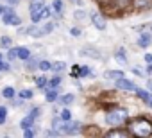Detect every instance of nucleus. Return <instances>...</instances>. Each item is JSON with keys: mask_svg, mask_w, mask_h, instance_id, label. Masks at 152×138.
I'll list each match as a JSON object with an SVG mask.
<instances>
[{"mask_svg": "<svg viewBox=\"0 0 152 138\" xmlns=\"http://www.w3.org/2000/svg\"><path fill=\"white\" fill-rule=\"evenodd\" d=\"M129 133L136 138H148L152 134V122L145 117H138L129 122Z\"/></svg>", "mask_w": 152, "mask_h": 138, "instance_id": "obj_1", "label": "nucleus"}, {"mask_svg": "<svg viewBox=\"0 0 152 138\" xmlns=\"http://www.w3.org/2000/svg\"><path fill=\"white\" fill-rule=\"evenodd\" d=\"M125 120H127V111L125 109H113V111H109L106 115V122L109 126H113V127L122 126Z\"/></svg>", "mask_w": 152, "mask_h": 138, "instance_id": "obj_2", "label": "nucleus"}, {"mask_svg": "<svg viewBox=\"0 0 152 138\" xmlns=\"http://www.w3.org/2000/svg\"><path fill=\"white\" fill-rule=\"evenodd\" d=\"M43 9H45L43 0H32L31 2V20L34 23H38L43 18Z\"/></svg>", "mask_w": 152, "mask_h": 138, "instance_id": "obj_3", "label": "nucleus"}, {"mask_svg": "<svg viewBox=\"0 0 152 138\" xmlns=\"http://www.w3.org/2000/svg\"><path fill=\"white\" fill-rule=\"evenodd\" d=\"M81 131V124L79 122H66V124H63L61 127H59V134H77Z\"/></svg>", "mask_w": 152, "mask_h": 138, "instance_id": "obj_4", "label": "nucleus"}, {"mask_svg": "<svg viewBox=\"0 0 152 138\" xmlns=\"http://www.w3.org/2000/svg\"><path fill=\"white\" fill-rule=\"evenodd\" d=\"M52 29H54V23H45L41 27H31L27 32L31 36H47L48 32H52Z\"/></svg>", "mask_w": 152, "mask_h": 138, "instance_id": "obj_5", "label": "nucleus"}, {"mask_svg": "<svg viewBox=\"0 0 152 138\" xmlns=\"http://www.w3.org/2000/svg\"><path fill=\"white\" fill-rule=\"evenodd\" d=\"M2 20H4V23H7V25H9V23H11V25H20V23H22V20H20L16 15H15V11H13L11 7L4 11V15H2Z\"/></svg>", "mask_w": 152, "mask_h": 138, "instance_id": "obj_6", "label": "nucleus"}, {"mask_svg": "<svg viewBox=\"0 0 152 138\" xmlns=\"http://www.w3.org/2000/svg\"><path fill=\"white\" fill-rule=\"evenodd\" d=\"M91 22H93V25H95L99 31H104V29H106V18H104L100 13H91Z\"/></svg>", "mask_w": 152, "mask_h": 138, "instance_id": "obj_7", "label": "nucleus"}, {"mask_svg": "<svg viewBox=\"0 0 152 138\" xmlns=\"http://www.w3.org/2000/svg\"><path fill=\"white\" fill-rule=\"evenodd\" d=\"M116 86H118V88H122V90H127V92H136V90H138V88H136V84H134L132 81L125 79V77L118 79V81H116Z\"/></svg>", "mask_w": 152, "mask_h": 138, "instance_id": "obj_8", "label": "nucleus"}, {"mask_svg": "<svg viewBox=\"0 0 152 138\" xmlns=\"http://www.w3.org/2000/svg\"><path fill=\"white\" fill-rule=\"evenodd\" d=\"M109 2L115 6V11H124V9H127V7H129L131 0H109Z\"/></svg>", "mask_w": 152, "mask_h": 138, "instance_id": "obj_9", "label": "nucleus"}, {"mask_svg": "<svg viewBox=\"0 0 152 138\" xmlns=\"http://www.w3.org/2000/svg\"><path fill=\"white\" fill-rule=\"evenodd\" d=\"M104 138H129V134L125 131H120V129H115V131H109Z\"/></svg>", "mask_w": 152, "mask_h": 138, "instance_id": "obj_10", "label": "nucleus"}, {"mask_svg": "<svg viewBox=\"0 0 152 138\" xmlns=\"http://www.w3.org/2000/svg\"><path fill=\"white\" fill-rule=\"evenodd\" d=\"M73 76H79V77L90 76V68L88 66H73Z\"/></svg>", "mask_w": 152, "mask_h": 138, "instance_id": "obj_11", "label": "nucleus"}, {"mask_svg": "<svg viewBox=\"0 0 152 138\" xmlns=\"http://www.w3.org/2000/svg\"><path fill=\"white\" fill-rule=\"evenodd\" d=\"M104 77H106V79H116V81H118V79L124 77V72H122V70H111V72H106Z\"/></svg>", "mask_w": 152, "mask_h": 138, "instance_id": "obj_12", "label": "nucleus"}, {"mask_svg": "<svg viewBox=\"0 0 152 138\" xmlns=\"http://www.w3.org/2000/svg\"><path fill=\"white\" fill-rule=\"evenodd\" d=\"M150 41H152L150 32H145V34H141V38H140V41H138V43H140V47H143V48H145V47H148V45H150Z\"/></svg>", "mask_w": 152, "mask_h": 138, "instance_id": "obj_13", "label": "nucleus"}, {"mask_svg": "<svg viewBox=\"0 0 152 138\" xmlns=\"http://www.w3.org/2000/svg\"><path fill=\"white\" fill-rule=\"evenodd\" d=\"M32 122H34V117H32V115H29V117L22 118L20 127H22V129H29V127H32Z\"/></svg>", "mask_w": 152, "mask_h": 138, "instance_id": "obj_14", "label": "nucleus"}, {"mask_svg": "<svg viewBox=\"0 0 152 138\" xmlns=\"http://www.w3.org/2000/svg\"><path fill=\"white\" fill-rule=\"evenodd\" d=\"M116 61L122 63V65L127 63V57H125V50H124V48H118V50H116Z\"/></svg>", "mask_w": 152, "mask_h": 138, "instance_id": "obj_15", "label": "nucleus"}, {"mask_svg": "<svg viewBox=\"0 0 152 138\" xmlns=\"http://www.w3.org/2000/svg\"><path fill=\"white\" fill-rule=\"evenodd\" d=\"M134 6H136L138 9H143V7H150V6H152V0H136V2H134Z\"/></svg>", "mask_w": 152, "mask_h": 138, "instance_id": "obj_16", "label": "nucleus"}, {"mask_svg": "<svg viewBox=\"0 0 152 138\" xmlns=\"http://www.w3.org/2000/svg\"><path fill=\"white\" fill-rule=\"evenodd\" d=\"M11 38L9 36H2V38H0V47H2V48H9L11 47Z\"/></svg>", "mask_w": 152, "mask_h": 138, "instance_id": "obj_17", "label": "nucleus"}, {"mask_svg": "<svg viewBox=\"0 0 152 138\" xmlns=\"http://www.w3.org/2000/svg\"><path fill=\"white\" fill-rule=\"evenodd\" d=\"M64 68H66V65H64L63 61H59V63H54V65H52V70H54L56 74H59V72H63V70H64Z\"/></svg>", "mask_w": 152, "mask_h": 138, "instance_id": "obj_18", "label": "nucleus"}, {"mask_svg": "<svg viewBox=\"0 0 152 138\" xmlns=\"http://www.w3.org/2000/svg\"><path fill=\"white\" fill-rule=\"evenodd\" d=\"M29 48H25V47H20L18 48V57H22V59H29Z\"/></svg>", "mask_w": 152, "mask_h": 138, "instance_id": "obj_19", "label": "nucleus"}, {"mask_svg": "<svg viewBox=\"0 0 152 138\" xmlns=\"http://www.w3.org/2000/svg\"><path fill=\"white\" fill-rule=\"evenodd\" d=\"M73 101H75L73 93H66V95H63V97H61V102H63V104H72Z\"/></svg>", "mask_w": 152, "mask_h": 138, "instance_id": "obj_20", "label": "nucleus"}, {"mask_svg": "<svg viewBox=\"0 0 152 138\" xmlns=\"http://www.w3.org/2000/svg\"><path fill=\"white\" fill-rule=\"evenodd\" d=\"M2 95H4L6 99H13V97H15V90H13V88H4V90H2Z\"/></svg>", "mask_w": 152, "mask_h": 138, "instance_id": "obj_21", "label": "nucleus"}, {"mask_svg": "<svg viewBox=\"0 0 152 138\" xmlns=\"http://www.w3.org/2000/svg\"><path fill=\"white\" fill-rule=\"evenodd\" d=\"M136 95H138V97H140V99H143V101H145V102H147V101H150V99H152V97H150V95H148V93H147V92H143V90H136Z\"/></svg>", "mask_w": 152, "mask_h": 138, "instance_id": "obj_22", "label": "nucleus"}, {"mask_svg": "<svg viewBox=\"0 0 152 138\" xmlns=\"http://www.w3.org/2000/svg\"><path fill=\"white\" fill-rule=\"evenodd\" d=\"M39 70H43V72L52 70V65H50L48 61H41V63H39Z\"/></svg>", "mask_w": 152, "mask_h": 138, "instance_id": "obj_23", "label": "nucleus"}, {"mask_svg": "<svg viewBox=\"0 0 152 138\" xmlns=\"http://www.w3.org/2000/svg\"><path fill=\"white\" fill-rule=\"evenodd\" d=\"M52 7H54V9H56L57 13H61V9H63V2H61V0H54Z\"/></svg>", "mask_w": 152, "mask_h": 138, "instance_id": "obj_24", "label": "nucleus"}, {"mask_svg": "<svg viewBox=\"0 0 152 138\" xmlns=\"http://www.w3.org/2000/svg\"><path fill=\"white\" fill-rule=\"evenodd\" d=\"M20 97H22V99H31V97H32V92H31V90H22V92H20Z\"/></svg>", "mask_w": 152, "mask_h": 138, "instance_id": "obj_25", "label": "nucleus"}, {"mask_svg": "<svg viewBox=\"0 0 152 138\" xmlns=\"http://www.w3.org/2000/svg\"><path fill=\"white\" fill-rule=\"evenodd\" d=\"M56 97H57V93H56L54 90H52V92H47V101H48V102H54Z\"/></svg>", "mask_w": 152, "mask_h": 138, "instance_id": "obj_26", "label": "nucleus"}, {"mask_svg": "<svg viewBox=\"0 0 152 138\" xmlns=\"http://www.w3.org/2000/svg\"><path fill=\"white\" fill-rule=\"evenodd\" d=\"M70 117H72V113H70L68 109H63V111H61V118H63L64 122H68V120H70Z\"/></svg>", "mask_w": 152, "mask_h": 138, "instance_id": "obj_27", "label": "nucleus"}, {"mask_svg": "<svg viewBox=\"0 0 152 138\" xmlns=\"http://www.w3.org/2000/svg\"><path fill=\"white\" fill-rule=\"evenodd\" d=\"M6 115H7V109L6 108H0V124L6 122Z\"/></svg>", "mask_w": 152, "mask_h": 138, "instance_id": "obj_28", "label": "nucleus"}, {"mask_svg": "<svg viewBox=\"0 0 152 138\" xmlns=\"http://www.w3.org/2000/svg\"><path fill=\"white\" fill-rule=\"evenodd\" d=\"M7 57H9V59H16V57H18V48H11L9 54H7Z\"/></svg>", "mask_w": 152, "mask_h": 138, "instance_id": "obj_29", "label": "nucleus"}, {"mask_svg": "<svg viewBox=\"0 0 152 138\" xmlns=\"http://www.w3.org/2000/svg\"><path fill=\"white\" fill-rule=\"evenodd\" d=\"M45 83H47V79H45V77H38V79H36L38 88H43V86H45Z\"/></svg>", "mask_w": 152, "mask_h": 138, "instance_id": "obj_30", "label": "nucleus"}, {"mask_svg": "<svg viewBox=\"0 0 152 138\" xmlns=\"http://www.w3.org/2000/svg\"><path fill=\"white\" fill-rule=\"evenodd\" d=\"M59 81H61V79H59V77H54V79H52V81H50V83H48V84H50V88H56V86H57V84H59Z\"/></svg>", "mask_w": 152, "mask_h": 138, "instance_id": "obj_31", "label": "nucleus"}, {"mask_svg": "<svg viewBox=\"0 0 152 138\" xmlns=\"http://www.w3.org/2000/svg\"><path fill=\"white\" fill-rule=\"evenodd\" d=\"M75 18H77V20H83L84 18V11H75V15H73Z\"/></svg>", "mask_w": 152, "mask_h": 138, "instance_id": "obj_32", "label": "nucleus"}, {"mask_svg": "<svg viewBox=\"0 0 152 138\" xmlns=\"http://www.w3.org/2000/svg\"><path fill=\"white\" fill-rule=\"evenodd\" d=\"M25 138H32L34 136V131H31V129H25V134H23Z\"/></svg>", "mask_w": 152, "mask_h": 138, "instance_id": "obj_33", "label": "nucleus"}, {"mask_svg": "<svg viewBox=\"0 0 152 138\" xmlns=\"http://www.w3.org/2000/svg\"><path fill=\"white\" fill-rule=\"evenodd\" d=\"M145 61H147L148 65H152V54H145Z\"/></svg>", "mask_w": 152, "mask_h": 138, "instance_id": "obj_34", "label": "nucleus"}, {"mask_svg": "<svg viewBox=\"0 0 152 138\" xmlns=\"http://www.w3.org/2000/svg\"><path fill=\"white\" fill-rule=\"evenodd\" d=\"M0 70H9V65H6V63L0 61Z\"/></svg>", "mask_w": 152, "mask_h": 138, "instance_id": "obj_35", "label": "nucleus"}, {"mask_svg": "<svg viewBox=\"0 0 152 138\" xmlns=\"http://www.w3.org/2000/svg\"><path fill=\"white\" fill-rule=\"evenodd\" d=\"M70 32H72V36H79V34H81V31H79V29H72Z\"/></svg>", "mask_w": 152, "mask_h": 138, "instance_id": "obj_36", "label": "nucleus"}, {"mask_svg": "<svg viewBox=\"0 0 152 138\" xmlns=\"http://www.w3.org/2000/svg\"><path fill=\"white\" fill-rule=\"evenodd\" d=\"M132 72H134V74H136V76H143V72H141V70H140V68H134V70H132Z\"/></svg>", "mask_w": 152, "mask_h": 138, "instance_id": "obj_37", "label": "nucleus"}, {"mask_svg": "<svg viewBox=\"0 0 152 138\" xmlns=\"http://www.w3.org/2000/svg\"><path fill=\"white\" fill-rule=\"evenodd\" d=\"M6 2H7V4H13V6H15V4H18V0H6Z\"/></svg>", "mask_w": 152, "mask_h": 138, "instance_id": "obj_38", "label": "nucleus"}, {"mask_svg": "<svg viewBox=\"0 0 152 138\" xmlns=\"http://www.w3.org/2000/svg\"><path fill=\"white\" fill-rule=\"evenodd\" d=\"M148 90L152 92V81H148Z\"/></svg>", "mask_w": 152, "mask_h": 138, "instance_id": "obj_39", "label": "nucleus"}, {"mask_svg": "<svg viewBox=\"0 0 152 138\" xmlns=\"http://www.w3.org/2000/svg\"><path fill=\"white\" fill-rule=\"evenodd\" d=\"M72 2H73V4H81V0H72Z\"/></svg>", "mask_w": 152, "mask_h": 138, "instance_id": "obj_40", "label": "nucleus"}, {"mask_svg": "<svg viewBox=\"0 0 152 138\" xmlns=\"http://www.w3.org/2000/svg\"><path fill=\"white\" fill-rule=\"evenodd\" d=\"M0 15H4V7L2 6H0Z\"/></svg>", "mask_w": 152, "mask_h": 138, "instance_id": "obj_41", "label": "nucleus"}, {"mask_svg": "<svg viewBox=\"0 0 152 138\" xmlns=\"http://www.w3.org/2000/svg\"><path fill=\"white\" fill-rule=\"evenodd\" d=\"M0 61H2V54H0Z\"/></svg>", "mask_w": 152, "mask_h": 138, "instance_id": "obj_42", "label": "nucleus"}]
</instances>
